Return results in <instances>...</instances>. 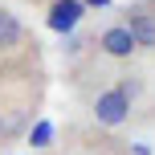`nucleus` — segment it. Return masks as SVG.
<instances>
[{
	"mask_svg": "<svg viewBox=\"0 0 155 155\" xmlns=\"http://www.w3.org/2000/svg\"><path fill=\"white\" fill-rule=\"evenodd\" d=\"M131 106H135L131 94H127L118 82H106V86L90 98V114H94L98 127H123L127 118H131Z\"/></svg>",
	"mask_w": 155,
	"mask_h": 155,
	"instance_id": "nucleus-1",
	"label": "nucleus"
},
{
	"mask_svg": "<svg viewBox=\"0 0 155 155\" xmlns=\"http://www.w3.org/2000/svg\"><path fill=\"white\" fill-rule=\"evenodd\" d=\"M25 49H29V33H25V25L16 21V12H8V8H0V57H21Z\"/></svg>",
	"mask_w": 155,
	"mask_h": 155,
	"instance_id": "nucleus-3",
	"label": "nucleus"
},
{
	"mask_svg": "<svg viewBox=\"0 0 155 155\" xmlns=\"http://www.w3.org/2000/svg\"><path fill=\"white\" fill-rule=\"evenodd\" d=\"M82 12H86V0H49V29L57 33L74 29L82 21Z\"/></svg>",
	"mask_w": 155,
	"mask_h": 155,
	"instance_id": "nucleus-5",
	"label": "nucleus"
},
{
	"mask_svg": "<svg viewBox=\"0 0 155 155\" xmlns=\"http://www.w3.org/2000/svg\"><path fill=\"white\" fill-rule=\"evenodd\" d=\"M94 45H98V57H106V61H131L139 53V41H135V33L123 21H110L106 29H98Z\"/></svg>",
	"mask_w": 155,
	"mask_h": 155,
	"instance_id": "nucleus-2",
	"label": "nucleus"
},
{
	"mask_svg": "<svg viewBox=\"0 0 155 155\" xmlns=\"http://www.w3.org/2000/svg\"><path fill=\"white\" fill-rule=\"evenodd\" d=\"M123 25L135 33L139 49H155V12H147V8H127Z\"/></svg>",
	"mask_w": 155,
	"mask_h": 155,
	"instance_id": "nucleus-4",
	"label": "nucleus"
}]
</instances>
